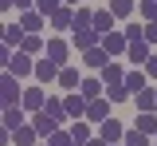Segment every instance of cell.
I'll return each instance as SVG.
<instances>
[{
    "label": "cell",
    "mask_w": 157,
    "mask_h": 146,
    "mask_svg": "<svg viewBox=\"0 0 157 146\" xmlns=\"http://www.w3.org/2000/svg\"><path fill=\"white\" fill-rule=\"evenodd\" d=\"M20 99H24L20 79L12 75V71H4V75H0V107H20Z\"/></svg>",
    "instance_id": "1"
},
{
    "label": "cell",
    "mask_w": 157,
    "mask_h": 146,
    "mask_svg": "<svg viewBox=\"0 0 157 146\" xmlns=\"http://www.w3.org/2000/svg\"><path fill=\"white\" fill-rule=\"evenodd\" d=\"M71 43L78 47V55H82V51H90V47L102 43V32H98L94 24H90V28H71Z\"/></svg>",
    "instance_id": "2"
},
{
    "label": "cell",
    "mask_w": 157,
    "mask_h": 146,
    "mask_svg": "<svg viewBox=\"0 0 157 146\" xmlns=\"http://www.w3.org/2000/svg\"><path fill=\"white\" fill-rule=\"evenodd\" d=\"M4 71H12L16 79H28V75H36V63H32V55H28V51H16L12 59L4 63Z\"/></svg>",
    "instance_id": "3"
},
{
    "label": "cell",
    "mask_w": 157,
    "mask_h": 146,
    "mask_svg": "<svg viewBox=\"0 0 157 146\" xmlns=\"http://www.w3.org/2000/svg\"><path fill=\"white\" fill-rule=\"evenodd\" d=\"M98 138H106V142L114 146L126 138V123H118V119H106V123H98Z\"/></svg>",
    "instance_id": "4"
},
{
    "label": "cell",
    "mask_w": 157,
    "mask_h": 146,
    "mask_svg": "<svg viewBox=\"0 0 157 146\" xmlns=\"http://www.w3.org/2000/svg\"><path fill=\"white\" fill-rule=\"evenodd\" d=\"M32 126H36V130H39V138L47 142V138H51V134H55V130H59V119H51L47 111H36V115H32Z\"/></svg>",
    "instance_id": "5"
},
{
    "label": "cell",
    "mask_w": 157,
    "mask_h": 146,
    "mask_svg": "<svg viewBox=\"0 0 157 146\" xmlns=\"http://www.w3.org/2000/svg\"><path fill=\"white\" fill-rule=\"evenodd\" d=\"M20 103H24V111L36 115V111L47 107V95H43V87H24V99H20Z\"/></svg>",
    "instance_id": "6"
},
{
    "label": "cell",
    "mask_w": 157,
    "mask_h": 146,
    "mask_svg": "<svg viewBox=\"0 0 157 146\" xmlns=\"http://www.w3.org/2000/svg\"><path fill=\"white\" fill-rule=\"evenodd\" d=\"M86 119H90V123H106V119H110V99H106V95L90 99V103H86Z\"/></svg>",
    "instance_id": "7"
},
{
    "label": "cell",
    "mask_w": 157,
    "mask_h": 146,
    "mask_svg": "<svg viewBox=\"0 0 157 146\" xmlns=\"http://www.w3.org/2000/svg\"><path fill=\"white\" fill-rule=\"evenodd\" d=\"M102 83H106V91L126 87V71H122V63H106V67H102Z\"/></svg>",
    "instance_id": "8"
},
{
    "label": "cell",
    "mask_w": 157,
    "mask_h": 146,
    "mask_svg": "<svg viewBox=\"0 0 157 146\" xmlns=\"http://www.w3.org/2000/svg\"><path fill=\"white\" fill-rule=\"evenodd\" d=\"M63 103H67V119L75 123V119H82V115H86V103H90V99L78 91V95H63Z\"/></svg>",
    "instance_id": "9"
},
{
    "label": "cell",
    "mask_w": 157,
    "mask_h": 146,
    "mask_svg": "<svg viewBox=\"0 0 157 146\" xmlns=\"http://www.w3.org/2000/svg\"><path fill=\"white\" fill-rule=\"evenodd\" d=\"M36 79H39V83H59V63L43 55V59L36 63Z\"/></svg>",
    "instance_id": "10"
},
{
    "label": "cell",
    "mask_w": 157,
    "mask_h": 146,
    "mask_svg": "<svg viewBox=\"0 0 157 146\" xmlns=\"http://www.w3.org/2000/svg\"><path fill=\"white\" fill-rule=\"evenodd\" d=\"M102 47H106V51H110V55H122V51H126V47H130V40H126V32H106V36H102Z\"/></svg>",
    "instance_id": "11"
},
{
    "label": "cell",
    "mask_w": 157,
    "mask_h": 146,
    "mask_svg": "<svg viewBox=\"0 0 157 146\" xmlns=\"http://www.w3.org/2000/svg\"><path fill=\"white\" fill-rule=\"evenodd\" d=\"M126 55H130V63H137V67H145V59L153 55V51H149V40H130V47H126Z\"/></svg>",
    "instance_id": "12"
},
{
    "label": "cell",
    "mask_w": 157,
    "mask_h": 146,
    "mask_svg": "<svg viewBox=\"0 0 157 146\" xmlns=\"http://www.w3.org/2000/svg\"><path fill=\"white\" fill-rule=\"evenodd\" d=\"M43 55H47V59H55L59 67H63L67 55H71V43H67V40H47V51H43Z\"/></svg>",
    "instance_id": "13"
},
{
    "label": "cell",
    "mask_w": 157,
    "mask_h": 146,
    "mask_svg": "<svg viewBox=\"0 0 157 146\" xmlns=\"http://www.w3.org/2000/svg\"><path fill=\"white\" fill-rule=\"evenodd\" d=\"M12 142H16V146H39V130L24 123V126H16V130H12Z\"/></svg>",
    "instance_id": "14"
},
{
    "label": "cell",
    "mask_w": 157,
    "mask_h": 146,
    "mask_svg": "<svg viewBox=\"0 0 157 146\" xmlns=\"http://www.w3.org/2000/svg\"><path fill=\"white\" fill-rule=\"evenodd\" d=\"M51 28H55V32H67V28H75V8H71V4H63L55 16H51Z\"/></svg>",
    "instance_id": "15"
},
{
    "label": "cell",
    "mask_w": 157,
    "mask_h": 146,
    "mask_svg": "<svg viewBox=\"0 0 157 146\" xmlns=\"http://www.w3.org/2000/svg\"><path fill=\"white\" fill-rule=\"evenodd\" d=\"M82 63H86V67H98V71H102V67L110 63V51H106V47L98 43V47H90V51H82Z\"/></svg>",
    "instance_id": "16"
},
{
    "label": "cell",
    "mask_w": 157,
    "mask_h": 146,
    "mask_svg": "<svg viewBox=\"0 0 157 146\" xmlns=\"http://www.w3.org/2000/svg\"><path fill=\"white\" fill-rule=\"evenodd\" d=\"M20 51H28V55H39V51H47V40L39 36V32H28L24 43H20Z\"/></svg>",
    "instance_id": "17"
},
{
    "label": "cell",
    "mask_w": 157,
    "mask_h": 146,
    "mask_svg": "<svg viewBox=\"0 0 157 146\" xmlns=\"http://www.w3.org/2000/svg\"><path fill=\"white\" fill-rule=\"evenodd\" d=\"M59 87H67V91H78L82 87V79H78V67H59Z\"/></svg>",
    "instance_id": "18"
},
{
    "label": "cell",
    "mask_w": 157,
    "mask_h": 146,
    "mask_svg": "<svg viewBox=\"0 0 157 146\" xmlns=\"http://www.w3.org/2000/svg\"><path fill=\"white\" fill-rule=\"evenodd\" d=\"M145 79H149V75H145V67H137V71H126V91H130V95L145 91Z\"/></svg>",
    "instance_id": "19"
},
{
    "label": "cell",
    "mask_w": 157,
    "mask_h": 146,
    "mask_svg": "<svg viewBox=\"0 0 157 146\" xmlns=\"http://www.w3.org/2000/svg\"><path fill=\"white\" fill-rule=\"evenodd\" d=\"M134 107H137V111H157V91H153V87L137 91V95H134Z\"/></svg>",
    "instance_id": "20"
},
{
    "label": "cell",
    "mask_w": 157,
    "mask_h": 146,
    "mask_svg": "<svg viewBox=\"0 0 157 146\" xmlns=\"http://www.w3.org/2000/svg\"><path fill=\"white\" fill-rule=\"evenodd\" d=\"M114 20H118V16L110 12V8H98V12H94V28L102 32V36H106V32H114Z\"/></svg>",
    "instance_id": "21"
},
{
    "label": "cell",
    "mask_w": 157,
    "mask_h": 146,
    "mask_svg": "<svg viewBox=\"0 0 157 146\" xmlns=\"http://www.w3.org/2000/svg\"><path fill=\"white\" fill-rule=\"evenodd\" d=\"M43 20H47V16H43V12H36V8H32V12H20L24 32H39V28H43Z\"/></svg>",
    "instance_id": "22"
},
{
    "label": "cell",
    "mask_w": 157,
    "mask_h": 146,
    "mask_svg": "<svg viewBox=\"0 0 157 146\" xmlns=\"http://www.w3.org/2000/svg\"><path fill=\"white\" fill-rule=\"evenodd\" d=\"M24 36H28V32H24V24H4V43H8V47H20Z\"/></svg>",
    "instance_id": "23"
},
{
    "label": "cell",
    "mask_w": 157,
    "mask_h": 146,
    "mask_svg": "<svg viewBox=\"0 0 157 146\" xmlns=\"http://www.w3.org/2000/svg\"><path fill=\"white\" fill-rule=\"evenodd\" d=\"M137 130H145V134H157V111H137Z\"/></svg>",
    "instance_id": "24"
},
{
    "label": "cell",
    "mask_w": 157,
    "mask_h": 146,
    "mask_svg": "<svg viewBox=\"0 0 157 146\" xmlns=\"http://www.w3.org/2000/svg\"><path fill=\"white\" fill-rule=\"evenodd\" d=\"M71 138H75V146H86L94 134H90V126L82 123V119H75V123H71Z\"/></svg>",
    "instance_id": "25"
},
{
    "label": "cell",
    "mask_w": 157,
    "mask_h": 146,
    "mask_svg": "<svg viewBox=\"0 0 157 146\" xmlns=\"http://www.w3.org/2000/svg\"><path fill=\"white\" fill-rule=\"evenodd\" d=\"M51 119H59V123H67V103L63 99H55V95H47V107H43Z\"/></svg>",
    "instance_id": "26"
},
{
    "label": "cell",
    "mask_w": 157,
    "mask_h": 146,
    "mask_svg": "<svg viewBox=\"0 0 157 146\" xmlns=\"http://www.w3.org/2000/svg\"><path fill=\"white\" fill-rule=\"evenodd\" d=\"M4 126H8V130L24 126V103H20V107H4Z\"/></svg>",
    "instance_id": "27"
},
{
    "label": "cell",
    "mask_w": 157,
    "mask_h": 146,
    "mask_svg": "<svg viewBox=\"0 0 157 146\" xmlns=\"http://www.w3.org/2000/svg\"><path fill=\"white\" fill-rule=\"evenodd\" d=\"M149 138H153V134H145V130H137V126H130L122 142H126V146H153V142H149Z\"/></svg>",
    "instance_id": "28"
},
{
    "label": "cell",
    "mask_w": 157,
    "mask_h": 146,
    "mask_svg": "<svg viewBox=\"0 0 157 146\" xmlns=\"http://www.w3.org/2000/svg\"><path fill=\"white\" fill-rule=\"evenodd\" d=\"M86 99H98V95H106V83L102 79H82V87H78Z\"/></svg>",
    "instance_id": "29"
},
{
    "label": "cell",
    "mask_w": 157,
    "mask_h": 146,
    "mask_svg": "<svg viewBox=\"0 0 157 146\" xmlns=\"http://www.w3.org/2000/svg\"><path fill=\"white\" fill-rule=\"evenodd\" d=\"M47 142H51V146H75V138H71V126H59Z\"/></svg>",
    "instance_id": "30"
},
{
    "label": "cell",
    "mask_w": 157,
    "mask_h": 146,
    "mask_svg": "<svg viewBox=\"0 0 157 146\" xmlns=\"http://www.w3.org/2000/svg\"><path fill=\"white\" fill-rule=\"evenodd\" d=\"M59 8H63V0H36V12H43V16H47V20H51V16H55Z\"/></svg>",
    "instance_id": "31"
},
{
    "label": "cell",
    "mask_w": 157,
    "mask_h": 146,
    "mask_svg": "<svg viewBox=\"0 0 157 146\" xmlns=\"http://www.w3.org/2000/svg\"><path fill=\"white\" fill-rule=\"evenodd\" d=\"M110 12H114L118 20H122V16H130V12H134V0H110Z\"/></svg>",
    "instance_id": "32"
},
{
    "label": "cell",
    "mask_w": 157,
    "mask_h": 146,
    "mask_svg": "<svg viewBox=\"0 0 157 146\" xmlns=\"http://www.w3.org/2000/svg\"><path fill=\"white\" fill-rule=\"evenodd\" d=\"M94 24V12L90 8H75V28H90Z\"/></svg>",
    "instance_id": "33"
},
{
    "label": "cell",
    "mask_w": 157,
    "mask_h": 146,
    "mask_svg": "<svg viewBox=\"0 0 157 146\" xmlns=\"http://www.w3.org/2000/svg\"><path fill=\"white\" fill-rule=\"evenodd\" d=\"M157 20V0H141V24Z\"/></svg>",
    "instance_id": "34"
},
{
    "label": "cell",
    "mask_w": 157,
    "mask_h": 146,
    "mask_svg": "<svg viewBox=\"0 0 157 146\" xmlns=\"http://www.w3.org/2000/svg\"><path fill=\"white\" fill-rule=\"evenodd\" d=\"M126 40H145V24H130L126 28Z\"/></svg>",
    "instance_id": "35"
},
{
    "label": "cell",
    "mask_w": 157,
    "mask_h": 146,
    "mask_svg": "<svg viewBox=\"0 0 157 146\" xmlns=\"http://www.w3.org/2000/svg\"><path fill=\"white\" fill-rule=\"evenodd\" d=\"M145 40H149V43H157V20H149V24H145Z\"/></svg>",
    "instance_id": "36"
},
{
    "label": "cell",
    "mask_w": 157,
    "mask_h": 146,
    "mask_svg": "<svg viewBox=\"0 0 157 146\" xmlns=\"http://www.w3.org/2000/svg\"><path fill=\"white\" fill-rule=\"evenodd\" d=\"M145 75H153V79H157V55H149V59H145Z\"/></svg>",
    "instance_id": "37"
},
{
    "label": "cell",
    "mask_w": 157,
    "mask_h": 146,
    "mask_svg": "<svg viewBox=\"0 0 157 146\" xmlns=\"http://www.w3.org/2000/svg\"><path fill=\"white\" fill-rule=\"evenodd\" d=\"M12 4H16V12H32V4H36V0H12Z\"/></svg>",
    "instance_id": "38"
},
{
    "label": "cell",
    "mask_w": 157,
    "mask_h": 146,
    "mask_svg": "<svg viewBox=\"0 0 157 146\" xmlns=\"http://www.w3.org/2000/svg\"><path fill=\"white\" fill-rule=\"evenodd\" d=\"M86 146H110V142H106V138H98V134H94V138H90Z\"/></svg>",
    "instance_id": "39"
},
{
    "label": "cell",
    "mask_w": 157,
    "mask_h": 146,
    "mask_svg": "<svg viewBox=\"0 0 157 146\" xmlns=\"http://www.w3.org/2000/svg\"><path fill=\"white\" fill-rule=\"evenodd\" d=\"M63 4H71V8H78V0H63Z\"/></svg>",
    "instance_id": "40"
},
{
    "label": "cell",
    "mask_w": 157,
    "mask_h": 146,
    "mask_svg": "<svg viewBox=\"0 0 157 146\" xmlns=\"http://www.w3.org/2000/svg\"><path fill=\"white\" fill-rule=\"evenodd\" d=\"M114 146H126V142H114Z\"/></svg>",
    "instance_id": "41"
},
{
    "label": "cell",
    "mask_w": 157,
    "mask_h": 146,
    "mask_svg": "<svg viewBox=\"0 0 157 146\" xmlns=\"http://www.w3.org/2000/svg\"><path fill=\"white\" fill-rule=\"evenodd\" d=\"M153 142H157V134H153Z\"/></svg>",
    "instance_id": "42"
},
{
    "label": "cell",
    "mask_w": 157,
    "mask_h": 146,
    "mask_svg": "<svg viewBox=\"0 0 157 146\" xmlns=\"http://www.w3.org/2000/svg\"><path fill=\"white\" fill-rule=\"evenodd\" d=\"M153 146H157V142H153Z\"/></svg>",
    "instance_id": "43"
}]
</instances>
